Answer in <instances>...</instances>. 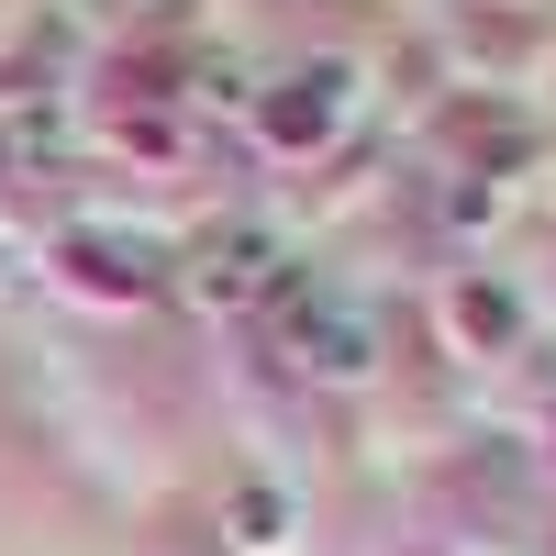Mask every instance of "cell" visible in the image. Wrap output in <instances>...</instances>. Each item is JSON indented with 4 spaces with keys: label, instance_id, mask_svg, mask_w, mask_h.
<instances>
[{
    "label": "cell",
    "instance_id": "3",
    "mask_svg": "<svg viewBox=\"0 0 556 556\" xmlns=\"http://www.w3.org/2000/svg\"><path fill=\"white\" fill-rule=\"evenodd\" d=\"M334 123H345V67H301L290 89H267V101H256V134H267V146H323Z\"/></svg>",
    "mask_w": 556,
    "mask_h": 556
},
{
    "label": "cell",
    "instance_id": "6",
    "mask_svg": "<svg viewBox=\"0 0 556 556\" xmlns=\"http://www.w3.org/2000/svg\"><path fill=\"white\" fill-rule=\"evenodd\" d=\"M235 545H245V556H267V545H290V501H278L267 479H256V490H235Z\"/></svg>",
    "mask_w": 556,
    "mask_h": 556
},
{
    "label": "cell",
    "instance_id": "7",
    "mask_svg": "<svg viewBox=\"0 0 556 556\" xmlns=\"http://www.w3.org/2000/svg\"><path fill=\"white\" fill-rule=\"evenodd\" d=\"M456 323H468L479 345H513V301L501 290H456Z\"/></svg>",
    "mask_w": 556,
    "mask_h": 556
},
{
    "label": "cell",
    "instance_id": "5",
    "mask_svg": "<svg viewBox=\"0 0 556 556\" xmlns=\"http://www.w3.org/2000/svg\"><path fill=\"white\" fill-rule=\"evenodd\" d=\"M178 112H201V123H245L256 101H245V67L235 56H201L190 78H178Z\"/></svg>",
    "mask_w": 556,
    "mask_h": 556
},
{
    "label": "cell",
    "instance_id": "1",
    "mask_svg": "<svg viewBox=\"0 0 556 556\" xmlns=\"http://www.w3.org/2000/svg\"><path fill=\"white\" fill-rule=\"evenodd\" d=\"M278 356L301 379H367L379 367V312L323 290V278H278Z\"/></svg>",
    "mask_w": 556,
    "mask_h": 556
},
{
    "label": "cell",
    "instance_id": "4",
    "mask_svg": "<svg viewBox=\"0 0 556 556\" xmlns=\"http://www.w3.org/2000/svg\"><path fill=\"white\" fill-rule=\"evenodd\" d=\"M67 278H78V290H101V301L156 290V278H146V245H134V235H67Z\"/></svg>",
    "mask_w": 556,
    "mask_h": 556
},
{
    "label": "cell",
    "instance_id": "2",
    "mask_svg": "<svg viewBox=\"0 0 556 556\" xmlns=\"http://www.w3.org/2000/svg\"><path fill=\"white\" fill-rule=\"evenodd\" d=\"M278 235H256V223H223V235L190 245V267H178V290H190L201 312H245V301H278Z\"/></svg>",
    "mask_w": 556,
    "mask_h": 556
}]
</instances>
